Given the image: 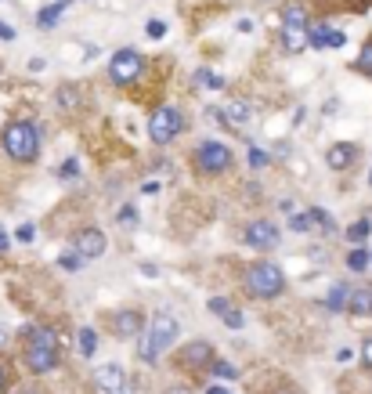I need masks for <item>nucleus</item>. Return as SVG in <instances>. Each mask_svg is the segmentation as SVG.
Segmentation results:
<instances>
[{
    "label": "nucleus",
    "mask_w": 372,
    "mask_h": 394,
    "mask_svg": "<svg viewBox=\"0 0 372 394\" xmlns=\"http://www.w3.org/2000/svg\"><path fill=\"white\" fill-rule=\"evenodd\" d=\"M25 362L33 373H51L58 365V337L51 326H29L25 329Z\"/></svg>",
    "instance_id": "nucleus-1"
},
{
    "label": "nucleus",
    "mask_w": 372,
    "mask_h": 394,
    "mask_svg": "<svg viewBox=\"0 0 372 394\" xmlns=\"http://www.w3.org/2000/svg\"><path fill=\"white\" fill-rule=\"evenodd\" d=\"M242 286H246V293L256 300H275V297L286 293V275H282V268L271 261H256L246 268V275H242Z\"/></svg>",
    "instance_id": "nucleus-2"
},
{
    "label": "nucleus",
    "mask_w": 372,
    "mask_h": 394,
    "mask_svg": "<svg viewBox=\"0 0 372 394\" xmlns=\"http://www.w3.org/2000/svg\"><path fill=\"white\" fill-rule=\"evenodd\" d=\"M174 340H177V319L174 315H156L148 326V333L141 337V344H137V358L141 362H156L163 351H170L174 347Z\"/></svg>",
    "instance_id": "nucleus-3"
},
{
    "label": "nucleus",
    "mask_w": 372,
    "mask_h": 394,
    "mask_svg": "<svg viewBox=\"0 0 372 394\" xmlns=\"http://www.w3.org/2000/svg\"><path fill=\"white\" fill-rule=\"evenodd\" d=\"M4 148H8V156L11 159H18V163H33L36 159V152H40V134H36V127L33 123H8V131H4Z\"/></svg>",
    "instance_id": "nucleus-4"
},
{
    "label": "nucleus",
    "mask_w": 372,
    "mask_h": 394,
    "mask_svg": "<svg viewBox=\"0 0 372 394\" xmlns=\"http://www.w3.org/2000/svg\"><path fill=\"white\" fill-rule=\"evenodd\" d=\"M282 44H286L289 55H300L311 44V25H307V11L300 4H289L282 11Z\"/></svg>",
    "instance_id": "nucleus-5"
},
{
    "label": "nucleus",
    "mask_w": 372,
    "mask_h": 394,
    "mask_svg": "<svg viewBox=\"0 0 372 394\" xmlns=\"http://www.w3.org/2000/svg\"><path fill=\"white\" fill-rule=\"evenodd\" d=\"M181 127H185V116H181V109H174V105H163L152 112V120H148V137L156 145H170L177 134H181Z\"/></svg>",
    "instance_id": "nucleus-6"
},
{
    "label": "nucleus",
    "mask_w": 372,
    "mask_h": 394,
    "mask_svg": "<svg viewBox=\"0 0 372 394\" xmlns=\"http://www.w3.org/2000/svg\"><path fill=\"white\" fill-rule=\"evenodd\" d=\"M141 69H145V62H141V55L134 47H123V51H116L112 55V62H109V76H112V83H134L137 76H141Z\"/></svg>",
    "instance_id": "nucleus-7"
},
{
    "label": "nucleus",
    "mask_w": 372,
    "mask_h": 394,
    "mask_svg": "<svg viewBox=\"0 0 372 394\" xmlns=\"http://www.w3.org/2000/svg\"><path fill=\"white\" fill-rule=\"evenodd\" d=\"M196 167L207 170V174H221L232 167V152H228L221 142H202L196 148Z\"/></svg>",
    "instance_id": "nucleus-8"
},
{
    "label": "nucleus",
    "mask_w": 372,
    "mask_h": 394,
    "mask_svg": "<svg viewBox=\"0 0 372 394\" xmlns=\"http://www.w3.org/2000/svg\"><path fill=\"white\" fill-rule=\"evenodd\" d=\"M105 235H101V228H80L72 239V250H80V257L83 261H98L101 253H105Z\"/></svg>",
    "instance_id": "nucleus-9"
},
{
    "label": "nucleus",
    "mask_w": 372,
    "mask_h": 394,
    "mask_svg": "<svg viewBox=\"0 0 372 394\" xmlns=\"http://www.w3.org/2000/svg\"><path fill=\"white\" fill-rule=\"evenodd\" d=\"M94 384L105 391V394H127V373L120 369L116 362H105L94 369Z\"/></svg>",
    "instance_id": "nucleus-10"
},
{
    "label": "nucleus",
    "mask_w": 372,
    "mask_h": 394,
    "mask_svg": "<svg viewBox=\"0 0 372 394\" xmlns=\"http://www.w3.org/2000/svg\"><path fill=\"white\" fill-rule=\"evenodd\" d=\"M278 228L271 224V221H253L250 228H246V243L253 246V250H275L278 246Z\"/></svg>",
    "instance_id": "nucleus-11"
},
{
    "label": "nucleus",
    "mask_w": 372,
    "mask_h": 394,
    "mask_svg": "<svg viewBox=\"0 0 372 394\" xmlns=\"http://www.w3.org/2000/svg\"><path fill=\"white\" fill-rule=\"evenodd\" d=\"M181 362L191 365V369H202V365H213L217 354H213V344L207 340H196V344H185L181 347Z\"/></svg>",
    "instance_id": "nucleus-12"
},
{
    "label": "nucleus",
    "mask_w": 372,
    "mask_h": 394,
    "mask_svg": "<svg viewBox=\"0 0 372 394\" xmlns=\"http://www.w3.org/2000/svg\"><path fill=\"white\" fill-rule=\"evenodd\" d=\"M354 156H358V148L351 142H336L326 152V163H329V170H347L351 163H354Z\"/></svg>",
    "instance_id": "nucleus-13"
},
{
    "label": "nucleus",
    "mask_w": 372,
    "mask_h": 394,
    "mask_svg": "<svg viewBox=\"0 0 372 394\" xmlns=\"http://www.w3.org/2000/svg\"><path fill=\"white\" fill-rule=\"evenodd\" d=\"M112 329H116L120 337H137L141 333V315L137 311H120L116 322H112Z\"/></svg>",
    "instance_id": "nucleus-14"
},
{
    "label": "nucleus",
    "mask_w": 372,
    "mask_h": 394,
    "mask_svg": "<svg viewBox=\"0 0 372 394\" xmlns=\"http://www.w3.org/2000/svg\"><path fill=\"white\" fill-rule=\"evenodd\" d=\"M347 311H351V315H372V286L354 289L351 300H347Z\"/></svg>",
    "instance_id": "nucleus-15"
},
{
    "label": "nucleus",
    "mask_w": 372,
    "mask_h": 394,
    "mask_svg": "<svg viewBox=\"0 0 372 394\" xmlns=\"http://www.w3.org/2000/svg\"><path fill=\"white\" fill-rule=\"evenodd\" d=\"M224 112H228V116H224L228 127H246L250 123V101H232Z\"/></svg>",
    "instance_id": "nucleus-16"
},
{
    "label": "nucleus",
    "mask_w": 372,
    "mask_h": 394,
    "mask_svg": "<svg viewBox=\"0 0 372 394\" xmlns=\"http://www.w3.org/2000/svg\"><path fill=\"white\" fill-rule=\"evenodd\" d=\"M347 300H351V289L343 283H336L329 289V297H326V311H343V308H347Z\"/></svg>",
    "instance_id": "nucleus-17"
},
{
    "label": "nucleus",
    "mask_w": 372,
    "mask_h": 394,
    "mask_svg": "<svg viewBox=\"0 0 372 394\" xmlns=\"http://www.w3.org/2000/svg\"><path fill=\"white\" fill-rule=\"evenodd\" d=\"M62 11H66V8H58V4L40 8V15H36V25H40V29H55V22L62 18Z\"/></svg>",
    "instance_id": "nucleus-18"
},
{
    "label": "nucleus",
    "mask_w": 372,
    "mask_h": 394,
    "mask_svg": "<svg viewBox=\"0 0 372 394\" xmlns=\"http://www.w3.org/2000/svg\"><path fill=\"white\" fill-rule=\"evenodd\" d=\"M94 351H98V333H94L91 326H83L80 329V354H83V358H91Z\"/></svg>",
    "instance_id": "nucleus-19"
},
{
    "label": "nucleus",
    "mask_w": 372,
    "mask_h": 394,
    "mask_svg": "<svg viewBox=\"0 0 372 394\" xmlns=\"http://www.w3.org/2000/svg\"><path fill=\"white\" fill-rule=\"evenodd\" d=\"M369 232H372V221H354V224L347 228V239H351V246H362L365 239H369Z\"/></svg>",
    "instance_id": "nucleus-20"
},
{
    "label": "nucleus",
    "mask_w": 372,
    "mask_h": 394,
    "mask_svg": "<svg viewBox=\"0 0 372 394\" xmlns=\"http://www.w3.org/2000/svg\"><path fill=\"white\" fill-rule=\"evenodd\" d=\"M369 261H372V253H365L362 246H354V250L347 253V268H351V272H365Z\"/></svg>",
    "instance_id": "nucleus-21"
},
{
    "label": "nucleus",
    "mask_w": 372,
    "mask_h": 394,
    "mask_svg": "<svg viewBox=\"0 0 372 394\" xmlns=\"http://www.w3.org/2000/svg\"><path fill=\"white\" fill-rule=\"evenodd\" d=\"M196 83H199V87H210V91H221V87H224V76H217V73H210V69H199V73H196Z\"/></svg>",
    "instance_id": "nucleus-22"
},
{
    "label": "nucleus",
    "mask_w": 372,
    "mask_h": 394,
    "mask_svg": "<svg viewBox=\"0 0 372 394\" xmlns=\"http://www.w3.org/2000/svg\"><path fill=\"white\" fill-rule=\"evenodd\" d=\"M311 218H315V224L322 228L326 235H329V232H336V221H332V213H326L322 207H311Z\"/></svg>",
    "instance_id": "nucleus-23"
},
{
    "label": "nucleus",
    "mask_w": 372,
    "mask_h": 394,
    "mask_svg": "<svg viewBox=\"0 0 372 394\" xmlns=\"http://www.w3.org/2000/svg\"><path fill=\"white\" fill-rule=\"evenodd\" d=\"M329 36H332V29H329L326 22L311 25V47H329Z\"/></svg>",
    "instance_id": "nucleus-24"
},
{
    "label": "nucleus",
    "mask_w": 372,
    "mask_h": 394,
    "mask_svg": "<svg viewBox=\"0 0 372 394\" xmlns=\"http://www.w3.org/2000/svg\"><path fill=\"white\" fill-rule=\"evenodd\" d=\"M289 228H293V232H311V228H318V224H315V218H311V210H307V213H293Z\"/></svg>",
    "instance_id": "nucleus-25"
},
{
    "label": "nucleus",
    "mask_w": 372,
    "mask_h": 394,
    "mask_svg": "<svg viewBox=\"0 0 372 394\" xmlns=\"http://www.w3.org/2000/svg\"><path fill=\"white\" fill-rule=\"evenodd\" d=\"M58 264H62V268H66V272H76V268H80V264H83V257H80V250H66V253H62V257H58Z\"/></svg>",
    "instance_id": "nucleus-26"
},
{
    "label": "nucleus",
    "mask_w": 372,
    "mask_h": 394,
    "mask_svg": "<svg viewBox=\"0 0 372 394\" xmlns=\"http://www.w3.org/2000/svg\"><path fill=\"white\" fill-rule=\"evenodd\" d=\"M213 373L221 376V380H235V376H239V369H235L232 362H224V358H217V362H213Z\"/></svg>",
    "instance_id": "nucleus-27"
},
{
    "label": "nucleus",
    "mask_w": 372,
    "mask_h": 394,
    "mask_svg": "<svg viewBox=\"0 0 372 394\" xmlns=\"http://www.w3.org/2000/svg\"><path fill=\"white\" fill-rule=\"evenodd\" d=\"M354 66H358V73L372 76V44H365V51L358 55V62H354Z\"/></svg>",
    "instance_id": "nucleus-28"
},
{
    "label": "nucleus",
    "mask_w": 372,
    "mask_h": 394,
    "mask_svg": "<svg viewBox=\"0 0 372 394\" xmlns=\"http://www.w3.org/2000/svg\"><path fill=\"white\" fill-rule=\"evenodd\" d=\"M145 33L152 36V40H163V36H166V22H163V18H152V22L145 25Z\"/></svg>",
    "instance_id": "nucleus-29"
},
{
    "label": "nucleus",
    "mask_w": 372,
    "mask_h": 394,
    "mask_svg": "<svg viewBox=\"0 0 372 394\" xmlns=\"http://www.w3.org/2000/svg\"><path fill=\"white\" fill-rule=\"evenodd\" d=\"M221 319H224V326H228V329H242V322H246V319H242V311H235V308H228V311L221 315Z\"/></svg>",
    "instance_id": "nucleus-30"
},
{
    "label": "nucleus",
    "mask_w": 372,
    "mask_h": 394,
    "mask_svg": "<svg viewBox=\"0 0 372 394\" xmlns=\"http://www.w3.org/2000/svg\"><path fill=\"white\" fill-rule=\"evenodd\" d=\"M116 221H120V224H127V228H134V224H137V210H134V207H120Z\"/></svg>",
    "instance_id": "nucleus-31"
},
{
    "label": "nucleus",
    "mask_w": 372,
    "mask_h": 394,
    "mask_svg": "<svg viewBox=\"0 0 372 394\" xmlns=\"http://www.w3.org/2000/svg\"><path fill=\"white\" fill-rule=\"evenodd\" d=\"M58 174H62V177H69V181H72V177L80 174V163H76V159H66V163L58 167Z\"/></svg>",
    "instance_id": "nucleus-32"
},
{
    "label": "nucleus",
    "mask_w": 372,
    "mask_h": 394,
    "mask_svg": "<svg viewBox=\"0 0 372 394\" xmlns=\"http://www.w3.org/2000/svg\"><path fill=\"white\" fill-rule=\"evenodd\" d=\"M250 167H256V170H261V167H267V156H264L261 148H250Z\"/></svg>",
    "instance_id": "nucleus-33"
},
{
    "label": "nucleus",
    "mask_w": 372,
    "mask_h": 394,
    "mask_svg": "<svg viewBox=\"0 0 372 394\" xmlns=\"http://www.w3.org/2000/svg\"><path fill=\"white\" fill-rule=\"evenodd\" d=\"M58 101H62V105H76V91H72V87H62V91H58Z\"/></svg>",
    "instance_id": "nucleus-34"
},
{
    "label": "nucleus",
    "mask_w": 372,
    "mask_h": 394,
    "mask_svg": "<svg viewBox=\"0 0 372 394\" xmlns=\"http://www.w3.org/2000/svg\"><path fill=\"white\" fill-rule=\"evenodd\" d=\"M228 308H232V304H228L224 297H210V311H213V315H224Z\"/></svg>",
    "instance_id": "nucleus-35"
},
{
    "label": "nucleus",
    "mask_w": 372,
    "mask_h": 394,
    "mask_svg": "<svg viewBox=\"0 0 372 394\" xmlns=\"http://www.w3.org/2000/svg\"><path fill=\"white\" fill-rule=\"evenodd\" d=\"M362 362H365V369H372V337L362 344Z\"/></svg>",
    "instance_id": "nucleus-36"
},
{
    "label": "nucleus",
    "mask_w": 372,
    "mask_h": 394,
    "mask_svg": "<svg viewBox=\"0 0 372 394\" xmlns=\"http://www.w3.org/2000/svg\"><path fill=\"white\" fill-rule=\"evenodd\" d=\"M33 235H36L33 224H22V228H18V239H22V243H33Z\"/></svg>",
    "instance_id": "nucleus-37"
},
{
    "label": "nucleus",
    "mask_w": 372,
    "mask_h": 394,
    "mask_svg": "<svg viewBox=\"0 0 372 394\" xmlns=\"http://www.w3.org/2000/svg\"><path fill=\"white\" fill-rule=\"evenodd\" d=\"M0 40H15V29L8 22H0Z\"/></svg>",
    "instance_id": "nucleus-38"
},
{
    "label": "nucleus",
    "mask_w": 372,
    "mask_h": 394,
    "mask_svg": "<svg viewBox=\"0 0 372 394\" xmlns=\"http://www.w3.org/2000/svg\"><path fill=\"white\" fill-rule=\"evenodd\" d=\"M343 40H347V36H343V33H336V29H332V36H329V47H343Z\"/></svg>",
    "instance_id": "nucleus-39"
},
{
    "label": "nucleus",
    "mask_w": 372,
    "mask_h": 394,
    "mask_svg": "<svg viewBox=\"0 0 372 394\" xmlns=\"http://www.w3.org/2000/svg\"><path fill=\"white\" fill-rule=\"evenodd\" d=\"M141 192H145V196H156V192H159V181H145V185H141Z\"/></svg>",
    "instance_id": "nucleus-40"
},
{
    "label": "nucleus",
    "mask_w": 372,
    "mask_h": 394,
    "mask_svg": "<svg viewBox=\"0 0 372 394\" xmlns=\"http://www.w3.org/2000/svg\"><path fill=\"white\" fill-rule=\"evenodd\" d=\"M8 250V228H0V253Z\"/></svg>",
    "instance_id": "nucleus-41"
},
{
    "label": "nucleus",
    "mask_w": 372,
    "mask_h": 394,
    "mask_svg": "<svg viewBox=\"0 0 372 394\" xmlns=\"http://www.w3.org/2000/svg\"><path fill=\"white\" fill-rule=\"evenodd\" d=\"M4 347H8V329L0 326V351H4Z\"/></svg>",
    "instance_id": "nucleus-42"
},
{
    "label": "nucleus",
    "mask_w": 372,
    "mask_h": 394,
    "mask_svg": "<svg viewBox=\"0 0 372 394\" xmlns=\"http://www.w3.org/2000/svg\"><path fill=\"white\" fill-rule=\"evenodd\" d=\"M166 394H191V391H188V387H170Z\"/></svg>",
    "instance_id": "nucleus-43"
},
{
    "label": "nucleus",
    "mask_w": 372,
    "mask_h": 394,
    "mask_svg": "<svg viewBox=\"0 0 372 394\" xmlns=\"http://www.w3.org/2000/svg\"><path fill=\"white\" fill-rule=\"evenodd\" d=\"M207 394H228V391H221V387H207Z\"/></svg>",
    "instance_id": "nucleus-44"
},
{
    "label": "nucleus",
    "mask_w": 372,
    "mask_h": 394,
    "mask_svg": "<svg viewBox=\"0 0 372 394\" xmlns=\"http://www.w3.org/2000/svg\"><path fill=\"white\" fill-rule=\"evenodd\" d=\"M55 4H58V8H69V4H72V0H55Z\"/></svg>",
    "instance_id": "nucleus-45"
},
{
    "label": "nucleus",
    "mask_w": 372,
    "mask_h": 394,
    "mask_svg": "<svg viewBox=\"0 0 372 394\" xmlns=\"http://www.w3.org/2000/svg\"><path fill=\"white\" fill-rule=\"evenodd\" d=\"M0 391H4V373H0Z\"/></svg>",
    "instance_id": "nucleus-46"
},
{
    "label": "nucleus",
    "mask_w": 372,
    "mask_h": 394,
    "mask_svg": "<svg viewBox=\"0 0 372 394\" xmlns=\"http://www.w3.org/2000/svg\"><path fill=\"white\" fill-rule=\"evenodd\" d=\"M22 394H36V391H22Z\"/></svg>",
    "instance_id": "nucleus-47"
},
{
    "label": "nucleus",
    "mask_w": 372,
    "mask_h": 394,
    "mask_svg": "<svg viewBox=\"0 0 372 394\" xmlns=\"http://www.w3.org/2000/svg\"><path fill=\"white\" fill-rule=\"evenodd\" d=\"M369 185H372V174H369Z\"/></svg>",
    "instance_id": "nucleus-48"
}]
</instances>
